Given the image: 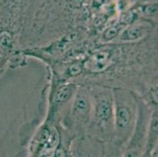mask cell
<instances>
[{
	"label": "cell",
	"instance_id": "6da1fadb",
	"mask_svg": "<svg viewBox=\"0 0 158 157\" xmlns=\"http://www.w3.org/2000/svg\"><path fill=\"white\" fill-rule=\"evenodd\" d=\"M80 64L77 86L126 88L144 98L157 89V32L138 43L95 44Z\"/></svg>",
	"mask_w": 158,
	"mask_h": 157
},
{
	"label": "cell",
	"instance_id": "7a4b0ae2",
	"mask_svg": "<svg viewBox=\"0 0 158 157\" xmlns=\"http://www.w3.org/2000/svg\"><path fill=\"white\" fill-rule=\"evenodd\" d=\"M92 98V115L88 132L100 138L114 135L113 88L104 86H87Z\"/></svg>",
	"mask_w": 158,
	"mask_h": 157
},
{
	"label": "cell",
	"instance_id": "3957f363",
	"mask_svg": "<svg viewBox=\"0 0 158 157\" xmlns=\"http://www.w3.org/2000/svg\"><path fill=\"white\" fill-rule=\"evenodd\" d=\"M114 135L118 141L131 136L138 118V95L126 88H113Z\"/></svg>",
	"mask_w": 158,
	"mask_h": 157
},
{
	"label": "cell",
	"instance_id": "277c9868",
	"mask_svg": "<svg viewBox=\"0 0 158 157\" xmlns=\"http://www.w3.org/2000/svg\"><path fill=\"white\" fill-rule=\"evenodd\" d=\"M92 115V98L89 87L78 86L68 110L59 126L64 131L83 134L88 132Z\"/></svg>",
	"mask_w": 158,
	"mask_h": 157
},
{
	"label": "cell",
	"instance_id": "5b68a950",
	"mask_svg": "<svg viewBox=\"0 0 158 157\" xmlns=\"http://www.w3.org/2000/svg\"><path fill=\"white\" fill-rule=\"evenodd\" d=\"M156 32L153 24L146 21L134 22L123 28L115 43H138Z\"/></svg>",
	"mask_w": 158,
	"mask_h": 157
},
{
	"label": "cell",
	"instance_id": "8992f818",
	"mask_svg": "<svg viewBox=\"0 0 158 157\" xmlns=\"http://www.w3.org/2000/svg\"><path fill=\"white\" fill-rule=\"evenodd\" d=\"M142 12L146 16L154 17L157 14V3H149L143 6Z\"/></svg>",
	"mask_w": 158,
	"mask_h": 157
},
{
	"label": "cell",
	"instance_id": "52a82bcc",
	"mask_svg": "<svg viewBox=\"0 0 158 157\" xmlns=\"http://www.w3.org/2000/svg\"><path fill=\"white\" fill-rule=\"evenodd\" d=\"M54 157H67V154H66V152L64 151V149L63 148L59 147V145H58V147L56 149V152Z\"/></svg>",
	"mask_w": 158,
	"mask_h": 157
},
{
	"label": "cell",
	"instance_id": "ba28073f",
	"mask_svg": "<svg viewBox=\"0 0 158 157\" xmlns=\"http://www.w3.org/2000/svg\"><path fill=\"white\" fill-rule=\"evenodd\" d=\"M84 0H70V6L73 8H80L81 7L82 4L84 3Z\"/></svg>",
	"mask_w": 158,
	"mask_h": 157
},
{
	"label": "cell",
	"instance_id": "9c48e42d",
	"mask_svg": "<svg viewBox=\"0 0 158 157\" xmlns=\"http://www.w3.org/2000/svg\"><path fill=\"white\" fill-rule=\"evenodd\" d=\"M108 2L109 0H93V5H94V7L98 8L107 3Z\"/></svg>",
	"mask_w": 158,
	"mask_h": 157
}]
</instances>
